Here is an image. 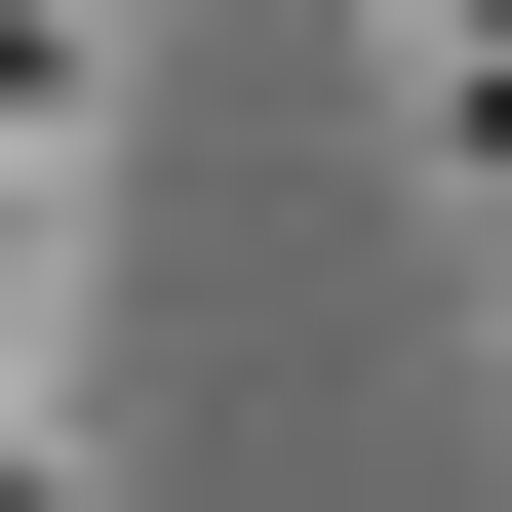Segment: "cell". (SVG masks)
I'll list each match as a JSON object with an SVG mask.
<instances>
[{"instance_id": "obj_1", "label": "cell", "mask_w": 512, "mask_h": 512, "mask_svg": "<svg viewBox=\"0 0 512 512\" xmlns=\"http://www.w3.org/2000/svg\"><path fill=\"white\" fill-rule=\"evenodd\" d=\"M0 512H79V473H40V434H0Z\"/></svg>"}]
</instances>
